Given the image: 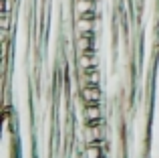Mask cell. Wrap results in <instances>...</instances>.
I'll return each instance as SVG.
<instances>
[{
	"instance_id": "1",
	"label": "cell",
	"mask_w": 159,
	"mask_h": 158,
	"mask_svg": "<svg viewBox=\"0 0 159 158\" xmlns=\"http://www.w3.org/2000/svg\"><path fill=\"white\" fill-rule=\"evenodd\" d=\"M79 97L83 103H103V89L101 85H83Z\"/></svg>"
},
{
	"instance_id": "2",
	"label": "cell",
	"mask_w": 159,
	"mask_h": 158,
	"mask_svg": "<svg viewBox=\"0 0 159 158\" xmlns=\"http://www.w3.org/2000/svg\"><path fill=\"white\" fill-rule=\"evenodd\" d=\"M83 120L87 124L103 120V103H83Z\"/></svg>"
}]
</instances>
